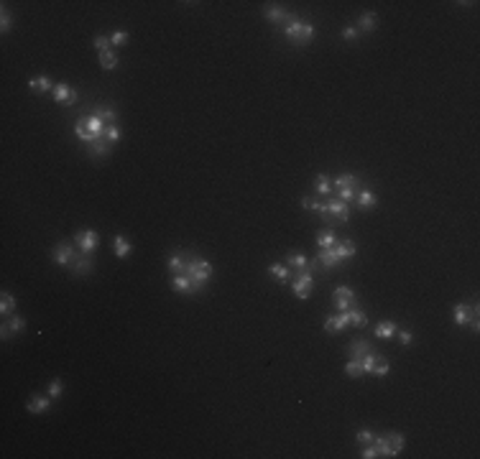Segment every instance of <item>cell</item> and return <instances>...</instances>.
<instances>
[{
  "label": "cell",
  "mask_w": 480,
  "mask_h": 459,
  "mask_svg": "<svg viewBox=\"0 0 480 459\" xmlns=\"http://www.w3.org/2000/svg\"><path fill=\"white\" fill-rule=\"evenodd\" d=\"M182 273L189 278L194 293H200V291H205L209 278H212V263H207V261H202V258H197V255H192V253H187V261H184V270H182Z\"/></svg>",
  "instance_id": "1"
},
{
  "label": "cell",
  "mask_w": 480,
  "mask_h": 459,
  "mask_svg": "<svg viewBox=\"0 0 480 459\" xmlns=\"http://www.w3.org/2000/svg\"><path fill=\"white\" fill-rule=\"evenodd\" d=\"M283 33H286V39H289L294 46H307V44L314 39V26H312L309 21H299L294 13H289V15H286Z\"/></svg>",
  "instance_id": "2"
},
{
  "label": "cell",
  "mask_w": 480,
  "mask_h": 459,
  "mask_svg": "<svg viewBox=\"0 0 480 459\" xmlns=\"http://www.w3.org/2000/svg\"><path fill=\"white\" fill-rule=\"evenodd\" d=\"M312 288H314V276H312V270L309 268H304V270H296V276H294V283H291V291H294V296L296 299H309L312 296Z\"/></svg>",
  "instance_id": "3"
},
{
  "label": "cell",
  "mask_w": 480,
  "mask_h": 459,
  "mask_svg": "<svg viewBox=\"0 0 480 459\" xmlns=\"http://www.w3.org/2000/svg\"><path fill=\"white\" fill-rule=\"evenodd\" d=\"M332 301H335V309L337 311H347L352 306H358V299H355V291L350 286H337L332 291Z\"/></svg>",
  "instance_id": "4"
},
{
  "label": "cell",
  "mask_w": 480,
  "mask_h": 459,
  "mask_svg": "<svg viewBox=\"0 0 480 459\" xmlns=\"http://www.w3.org/2000/svg\"><path fill=\"white\" fill-rule=\"evenodd\" d=\"M74 258H77V250H74L72 243H59V245L51 250V261L57 263V265H72Z\"/></svg>",
  "instance_id": "5"
},
{
  "label": "cell",
  "mask_w": 480,
  "mask_h": 459,
  "mask_svg": "<svg viewBox=\"0 0 480 459\" xmlns=\"http://www.w3.org/2000/svg\"><path fill=\"white\" fill-rule=\"evenodd\" d=\"M301 207H304V209H309L312 214L322 217V219L327 222V230H332L335 219L330 217V212H327V204H322V201H317V199H312V197H304V199H301Z\"/></svg>",
  "instance_id": "6"
},
{
  "label": "cell",
  "mask_w": 480,
  "mask_h": 459,
  "mask_svg": "<svg viewBox=\"0 0 480 459\" xmlns=\"http://www.w3.org/2000/svg\"><path fill=\"white\" fill-rule=\"evenodd\" d=\"M327 212H330V217H332L335 222H347V219H350V204L343 201L340 197H332L327 201Z\"/></svg>",
  "instance_id": "7"
},
{
  "label": "cell",
  "mask_w": 480,
  "mask_h": 459,
  "mask_svg": "<svg viewBox=\"0 0 480 459\" xmlns=\"http://www.w3.org/2000/svg\"><path fill=\"white\" fill-rule=\"evenodd\" d=\"M74 240H77V248H79L84 255H92V250L97 248V232H95V230H79Z\"/></svg>",
  "instance_id": "8"
},
{
  "label": "cell",
  "mask_w": 480,
  "mask_h": 459,
  "mask_svg": "<svg viewBox=\"0 0 480 459\" xmlns=\"http://www.w3.org/2000/svg\"><path fill=\"white\" fill-rule=\"evenodd\" d=\"M23 329H26L23 317L10 314V317H5V322H3V327H0V337H3V339H8V337H13V334H21Z\"/></svg>",
  "instance_id": "9"
},
{
  "label": "cell",
  "mask_w": 480,
  "mask_h": 459,
  "mask_svg": "<svg viewBox=\"0 0 480 459\" xmlns=\"http://www.w3.org/2000/svg\"><path fill=\"white\" fill-rule=\"evenodd\" d=\"M370 350H373V344H370L365 337H355V339L350 342V350H347V352H350V360H360V362H363V357H365Z\"/></svg>",
  "instance_id": "10"
},
{
  "label": "cell",
  "mask_w": 480,
  "mask_h": 459,
  "mask_svg": "<svg viewBox=\"0 0 480 459\" xmlns=\"http://www.w3.org/2000/svg\"><path fill=\"white\" fill-rule=\"evenodd\" d=\"M51 95H54L57 102H64V105H74V102H77V92H74L69 84H64V82H59V84L54 87Z\"/></svg>",
  "instance_id": "11"
},
{
  "label": "cell",
  "mask_w": 480,
  "mask_h": 459,
  "mask_svg": "<svg viewBox=\"0 0 480 459\" xmlns=\"http://www.w3.org/2000/svg\"><path fill=\"white\" fill-rule=\"evenodd\" d=\"M345 327H350V317H347V311H340V314H335V317H330V319L325 322V329H327L330 334L343 332Z\"/></svg>",
  "instance_id": "12"
},
{
  "label": "cell",
  "mask_w": 480,
  "mask_h": 459,
  "mask_svg": "<svg viewBox=\"0 0 480 459\" xmlns=\"http://www.w3.org/2000/svg\"><path fill=\"white\" fill-rule=\"evenodd\" d=\"M376 26H378V15L368 10V13H360V18H358V26H355V28H358L360 33H373V31H376Z\"/></svg>",
  "instance_id": "13"
},
{
  "label": "cell",
  "mask_w": 480,
  "mask_h": 459,
  "mask_svg": "<svg viewBox=\"0 0 480 459\" xmlns=\"http://www.w3.org/2000/svg\"><path fill=\"white\" fill-rule=\"evenodd\" d=\"M69 268H72V276H87L92 270V255H84V253L77 255Z\"/></svg>",
  "instance_id": "14"
},
{
  "label": "cell",
  "mask_w": 480,
  "mask_h": 459,
  "mask_svg": "<svg viewBox=\"0 0 480 459\" xmlns=\"http://www.w3.org/2000/svg\"><path fill=\"white\" fill-rule=\"evenodd\" d=\"M171 288L176 291V293H194V288H192V283H189V278L184 276V273H171Z\"/></svg>",
  "instance_id": "15"
},
{
  "label": "cell",
  "mask_w": 480,
  "mask_h": 459,
  "mask_svg": "<svg viewBox=\"0 0 480 459\" xmlns=\"http://www.w3.org/2000/svg\"><path fill=\"white\" fill-rule=\"evenodd\" d=\"M263 15H266V21H271V23H281V21H286L289 10H283L278 3H269V5L263 8Z\"/></svg>",
  "instance_id": "16"
},
{
  "label": "cell",
  "mask_w": 480,
  "mask_h": 459,
  "mask_svg": "<svg viewBox=\"0 0 480 459\" xmlns=\"http://www.w3.org/2000/svg\"><path fill=\"white\" fill-rule=\"evenodd\" d=\"M332 250H335L337 261H347V258H352V255L358 253V248H355L352 240H337V245H335Z\"/></svg>",
  "instance_id": "17"
},
{
  "label": "cell",
  "mask_w": 480,
  "mask_h": 459,
  "mask_svg": "<svg viewBox=\"0 0 480 459\" xmlns=\"http://www.w3.org/2000/svg\"><path fill=\"white\" fill-rule=\"evenodd\" d=\"M110 145H113V143L102 135V138H97L95 143H90V156H92V158H105V156L110 153Z\"/></svg>",
  "instance_id": "18"
},
{
  "label": "cell",
  "mask_w": 480,
  "mask_h": 459,
  "mask_svg": "<svg viewBox=\"0 0 480 459\" xmlns=\"http://www.w3.org/2000/svg\"><path fill=\"white\" fill-rule=\"evenodd\" d=\"M455 314H452V319H455V324L457 327H465L468 322H470V314H473V306L470 304H455V309H452Z\"/></svg>",
  "instance_id": "19"
},
{
  "label": "cell",
  "mask_w": 480,
  "mask_h": 459,
  "mask_svg": "<svg viewBox=\"0 0 480 459\" xmlns=\"http://www.w3.org/2000/svg\"><path fill=\"white\" fill-rule=\"evenodd\" d=\"M373 447H376V452H378V457H399L396 452H394V447L388 444V436L383 434V436H373V442H370Z\"/></svg>",
  "instance_id": "20"
},
{
  "label": "cell",
  "mask_w": 480,
  "mask_h": 459,
  "mask_svg": "<svg viewBox=\"0 0 480 459\" xmlns=\"http://www.w3.org/2000/svg\"><path fill=\"white\" fill-rule=\"evenodd\" d=\"M335 189H352V192H358L360 189V179L355 174H340L335 179Z\"/></svg>",
  "instance_id": "21"
},
{
  "label": "cell",
  "mask_w": 480,
  "mask_h": 459,
  "mask_svg": "<svg viewBox=\"0 0 480 459\" xmlns=\"http://www.w3.org/2000/svg\"><path fill=\"white\" fill-rule=\"evenodd\" d=\"M49 406H51V395H49V398H46V395H33V398L28 400V411H31V413H46Z\"/></svg>",
  "instance_id": "22"
},
{
  "label": "cell",
  "mask_w": 480,
  "mask_h": 459,
  "mask_svg": "<svg viewBox=\"0 0 480 459\" xmlns=\"http://www.w3.org/2000/svg\"><path fill=\"white\" fill-rule=\"evenodd\" d=\"M28 87H31V92H39V95H41V92H49V89L54 92L57 84H54L49 77H36V79H28Z\"/></svg>",
  "instance_id": "23"
},
{
  "label": "cell",
  "mask_w": 480,
  "mask_h": 459,
  "mask_svg": "<svg viewBox=\"0 0 480 459\" xmlns=\"http://www.w3.org/2000/svg\"><path fill=\"white\" fill-rule=\"evenodd\" d=\"M131 250H133V245L123 237V235H118L115 240H113V253L118 255V258H128L131 255Z\"/></svg>",
  "instance_id": "24"
},
{
  "label": "cell",
  "mask_w": 480,
  "mask_h": 459,
  "mask_svg": "<svg viewBox=\"0 0 480 459\" xmlns=\"http://www.w3.org/2000/svg\"><path fill=\"white\" fill-rule=\"evenodd\" d=\"M84 125H87V131L92 133L95 138H102V135H105V128H108V125H105V123H102V120H100L97 115H90V118H84Z\"/></svg>",
  "instance_id": "25"
},
{
  "label": "cell",
  "mask_w": 480,
  "mask_h": 459,
  "mask_svg": "<svg viewBox=\"0 0 480 459\" xmlns=\"http://www.w3.org/2000/svg\"><path fill=\"white\" fill-rule=\"evenodd\" d=\"M317 245H319V250L335 248V245H337V235H335V230H325V232H319V235H317Z\"/></svg>",
  "instance_id": "26"
},
{
  "label": "cell",
  "mask_w": 480,
  "mask_h": 459,
  "mask_svg": "<svg viewBox=\"0 0 480 459\" xmlns=\"http://www.w3.org/2000/svg\"><path fill=\"white\" fill-rule=\"evenodd\" d=\"M95 115H97V118H100L105 125H113V123L118 120V113H115L110 105H100V107L95 110Z\"/></svg>",
  "instance_id": "27"
},
{
  "label": "cell",
  "mask_w": 480,
  "mask_h": 459,
  "mask_svg": "<svg viewBox=\"0 0 480 459\" xmlns=\"http://www.w3.org/2000/svg\"><path fill=\"white\" fill-rule=\"evenodd\" d=\"M314 192L322 194V197H330V194H332V181H330V176L319 174V176L314 179Z\"/></svg>",
  "instance_id": "28"
},
{
  "label": "cell",
  "mask_w": 480,
  "mask_h": 459,
  "mask_svg": "<svg viewBox=\"0 0 480 459\" xmlns=\"http://www.w3.org/2000/svg\"><path fill=\"white\" fill-rule=\"evenodd\" d=\"M269 273L274 276L276 281H281V283L291 278V268H289V265H281V263H271V265H269Z\"/></svg>",
  "instance_id": "29"
},
{
  "label": "cell",
  "mask_w": 480,
  "mask_h": 459,
  "mask_svg": "<svg viewBox=\"0 0 480 459\" xmlns=\"http://www.w3.org/2000/svg\"><path fill=\"white\" fill-rule=\"evenodd\" d=\"M347 317H350V324L358 329H363L365 324H368V317L363 314V309L360 306H352V309H347Z\"/></svg>",
  "instance_id": "30"
},
{
  "label": "cell",
  "mask_w": 480,
  "mask_h": 459,
  "mask_svg": "<svg viewBox=\"0 0 480 459\" xmlns=\"http://www.w3.org/2000/svg\"><path fill=\"white\" fill-rule=\"evenodd\" d=\"M118 64H120V59H118V54H115L113 49H108V51L100 54V66H102V69L110 71V69H118Z\"/></svg>",
  "instance_id": "31"
},
{
  "label": "cell",
  "mask_w": 480,
  "mask_h": 459,
  "mask_svg": "<svg viewBox=\"0 0 480 459\" xmlns=\"http://www.w3.org/2000/svg\"><path fill=\"white\" fill-rule=\"evenodd\" d=\"M355 199H358V204H360L363 209H373V207L378 204V197H376V194H373L370 189H363V192H358V197H355Z\"/></svg>",
  "instance_id": "32"
},
{
  "label": "cell",
  "mask_w": 480,
  "mask_h": 459,
  "mask_svg": "<svg viewBox=\"0 0 480 459\" xmlns=\"http://www.w3.org/2000/svg\"><path fill=\"white\" fill-rule=\"evenodd\" d=\"M286 265L294 268V270H304V268L309 265V261H307L304 253H289V255H286Z\"/></svg>",
  "instance_id": "33"
},
{
  "label": "cell",
  "mask_w": 480,
  "mask_h": 459,
  "mask_svg": "<svg viewBox=\"0 0 480 459\" xmlns=\"http://www.w3.org/2000/svg\"><path fill=\"white\" fill-rule=\"evenodd\" d=\"M396 332H399L396 322H381V324L376 327V337H378V339H391Z\"/></svg>",
  "instance_id": "34"
},
{
  "label": "cell",
  "mask_w": 480,
  "mask_h": 459,
  "mask_svg": "<svg viewBox=\"0 0 480 459\" xmlns=\"http://www.w3.org/2000/svg\"><path fill=\"white\" fill-rule=\"evenodd\" d=\"M317 261H319V265H325V268H335L337 265V255H335V250L332 248H327V250H319V255H317Z\"/></svg>",
  "instance_id": "35"
},
{
  "label": "cell",
  "mask_w": 480,
  "mask_h": 459,
  "mask_svg": "<svg viewBox=\"0 0 480 459\" xmlns=\"http://www.w3.org/2000/svg\"><path fill=\"white\" fill-rule=\"evenodd\" d=\"M0 311H3V317H10V314H15V299L5 291L3 293V299H0Z\"/></svg>",
  "instance_id": "36"
},
{
  "label": "cell",
  "mask_w": 480,
  "mask_h": 459,
  "mask_svg": "<svg viewBox=\"0 0 480 459\" xmlns=\"http://www.w3.org/2000/svg\"><path fill=\"white\" fill-rule=\"evenodd\" d=\"M74 135H77V138H82L84 143H95V140H97V138H95L92 133L87 131V125H84V118H82V120H77V125H74Z\"/></svg>",
  "instance_id": "37"
},
{
  "label": "cell",
  "mask_w": 480,
  "mask_h": 459,
  "mask_svg": "<svg viewBox=\"0 0 480 459\" xmlns=\"http://www.w3.org/2000/svg\"><path fill=\"white\" fill-rule=\"evenodd\" d=\"M345 373H347V378H363V375H365L360 360H350V362L345 365Z\"/></svg>",
  "instance_id": "38"
},
{
  "label": "cell",
  "mask_w": 480,
  "mask_h": 459,
  "mask_svg": "<svg viewBox=\"0 0 480 459\" xmlns=\"http://www.w3.org/2000/svg\"><path fill=\"white\" fill-rule=\"evenodd\" d=\"M184 261H187V253H174L169 258V270L171 273H182L184 270Z\"/></svg>",
  "instance_id": "39"
},
{
  "label": "cell",
  "mask_w": 480,
  "mask_h": 459,
  "mask_svg": "<svg viewBox=\"0 0 480 459\" xmlns=\"http://www.w3.org/2000/svg\"><path fill=\"white\" fill-rule=\"evenodd\" d=\"M388 436V444L394 447V452L399 454L401 449H404V444H406V439H404V434H399V431H391V434H386Z\"/></svg>",
  "instance_id": "40"
},
{
  "label": "cell",
  "mask_w": 480,
  "mask_h": 459,
  "mask_svg": "<svg viewBox=\"0 0 480 459\" xmlns=\"http://www.w3.org/2000/svg\"><path fill=\"white\" fill-rule=\"evenodd\" d=\"M10 26H13V18H10V10L3 5V10H0V31L3 33H8L10 31Z\"/></svg>",
  "instance_id": "41"
},
{
  "label": "cell",
  "mask_w": 480,
  "mask_h": 459,
  "mask_svg": "<svg viewBox=\"0 0 480 459\" xmlns=\"http://www.w3.org/2000/svg\"><path fill=\"white\" fill-rule=\"evenodd\" d=\"M388 370H391L388 360H378V362H376V368L370 370V375H376V378H386V375H388Z\"/></svg>",
  "instance_id": "42"
},
{
  "label": "cell",
  "mask_w": 480,
  "mask_h": 459,
  "mask_svg": "<svg viewBox=\"0 0 480 459\" xmlns=\"http://www.w3.org/2000/svg\"><path fill=\"white\" fill-rule=\"evenodd\" d=\"M105 138H108L110 143H118V140L123 138V131L118 128V123H113V125H108V128H105Z\"/></svg>",
  "instance_id": "43"
},
{
  "label": "cell",
  "mask_w": 480,
  "mask_h": 459,
  "mask_svg": "<svg viewBox=\"0 0 480 459\" xmlns=\"http://www.w3.org/2000/svg\"><path fill=\"white\" fill-rule=\"evenodd\" d=\"M378 360H381V357L376 355V350H370V352L363 357V370H365V373H370V370L376 368V362H378Z\"/></svg>",
  "instance_id": "44"
},
{
  "label": "cell",
  "mask_w": 480,
  "mask_h": 459,
  "mask_svg": "<svg viewBox=\"0 0 480 459\" xmlns=\"http://www.w3.org/2000/svg\"><path fill=\"white\" fill-rule=\"evenodd\" d=\"M92 44H95V49H97L100 54H102V51H108V49L113 46V44H110V36H95V41H92Z\"/></svg>",
  "instance_id": "45"
},
{
  "label": "cell",
  "mask_w": 480,
  "mask_h": 459,
  "mask_svg": "<svg viewBox=\"0 0 480 459\" xmlns=\"http://www.w3.org/2000/svg\"><path fill=\"white\" fill-rule=\"evenodd\" d=\"M110 44H113V46H123V44H128V33H126V31H115V33L110 36Z\"/></svg>",
  "instance_id": "46"
},
{
  "label": "cell",
  "mask_w": 480,
  "mask_h": 459,
  "mask_svg": "<svg viewBox=\"0 0 480 459\" xmlns=\"http://www.w3.org/2000/svg\"><path fill=\"white\" fill-rule=\"evenodd\" d=\"M355 439H358V444H370V442H373V431H370V429H360V431L355 434Z\"/></svg>",
  "instance_id": "47"
},
{
  "label": "cell",
  "mask_w": 480,
  "mask_h": 459,
  "mask_svg": "<svg viewBox=\"0 0 480 459\" xmlns=\"http://www.w3.org/2000/svg\"><path fill=\"white\" fill-rule=\"evenodd\" d=\"M62 391H64L62 380H59V378H57V380H51V385H49V395H51V398H62Z\"/></svg>",
  "instance_id": "48"
},
{
  "label": "cell",
  "mask_w": 480,
  "mask_h": 459,
  "mask_svg": "<svg viewBox=\"0 0 480 459\" xmlns=\"http://www.w3.org/2000/svg\"><path fill=\"white\" fill-rule=\"evenodd\" d=\"M358 36H360V31H358L355 26H347V28L343 31V39H345V41H355Z\"/></svg>",
  "instance_id": "49"
},
{
  "label": "cell",
  "mask_w": 480,
  "mask_h": 459,
  "mask_svg": "<svg viewBox=\"0 0 480 459\" xmlns=\"http://www.w3.org/2000/svg\"><path fill=\"white\" fill-rule=\"evenodd\" d=\"M360 447H363V444H360ZM360 457H363V459H376V457H378V452H376V447L370 444V447H363Z\"/></svg>",
  "instance_id": "50"
},
{
  "label": "cell",
  "mask_w": 480,
  "mask_h": 459,
  "mask_svg": "<svg viewBox=\"0 0 480 459\" xmlns=\"http://www.w3.org/2000/svg\"><path fill=\"white\" fill-rule=\"evenodd\" d=\"M399 339H401V344H412L414 334L409 332V329H399Z\"/></svg>",
  "instance_id": "51"
}]
</instances>
